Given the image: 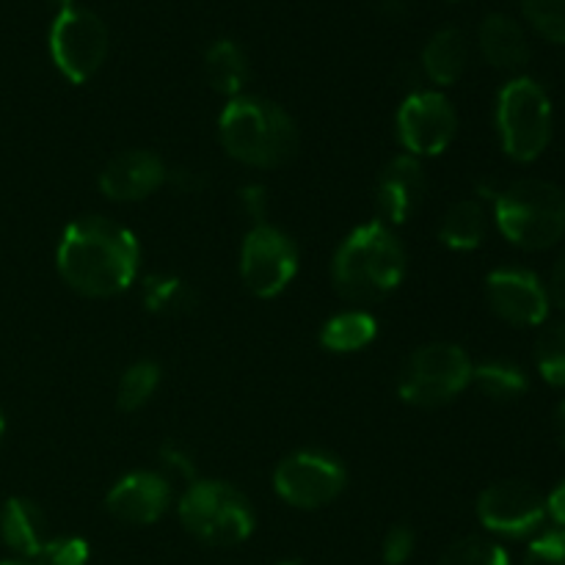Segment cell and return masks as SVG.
<instances>
[{
	"mask_svg": "<svg viewBox=\"0 0 565 565\" xmlns=\"http://www.w3.org/2000/svg\"><path fill=\"white\" fill-rule=\"evenodd\" d=\"M166 185H171L174 191L180 193H202L204 191V174L196 169H174L169 171V180H166Z\"/></svg>",
	"mask_w": 565,
	"mask_h": 565,
	"instance_id": "cell-34",
	"label": "cell"
},
{
	"mask_svg": "<svg viewBox=\"0 0 565 565\" xmlns=\"http://www.w3.org/2000/svg\"><path fill=\"white\" fill-rule=\"evenodd\" d=\"M494 221L508 243L524 252H546L565 237V193L555 182L519 180L497 193Z\"/></svg>",
	"mask_w": 565,
	"mask_h": 565,
	"instance_id": "cell-4",
	"label": "cell"
},
{
	"mask_svg": "<svg viewBox=\"0 0 565 565\" xmlns=\"http://www.w3.org/2000/svg\"><path fill=\"white\" fill-rule=\"evenodd\" d=\"M522 11L539 36L565 44V0H522Z\"/></svg>",
	"mask_w": 565,
	"mask_h": 565,
	"instance_id": "cell-28",
	"label": "cell"
},
{
	"mask_svg": "<svg viewBox=\"0 0 565 565\" xmlns=\"http://www.w3.org/2000/svg\"><path fill=\"white\" fill-rule=\"evenodd\" d=\"M489 235V213L480 199H461L447 207L439 224L441 246L450 252H475Z\"/></svg>",
	"mask_w": 565,
	"mask_h": 565,
	"instance_id": "cell-20",
	"label": "cell"
},
{
	"mask_svg": "<svg viewBox=\"0 0 565 565\" xmlns=\"http://www.w3.org/2000/svg\"><path fill=\"white\" fill-rule=\"evenodd\" d=\"M555 436H557V445L565 450V397L555 408Z\"/></svg>",
	"mask_w": 565,
	"mask_h": 565,
	"instance_id": "cell-38",
	"label": "cell"
},
{
	"mask_svg": "<svg viewBox=\"0 0 565 565\" xmlns=\"http://www.w3.org/2000/svg\"><path fill=\"white\" fill-rule=\"evenodd\" d=\"M379 337V320L364 309H345L334 315L320 329V345L331 353L364 351Z\"/></svg>",
	"mask_w": 565,
	"mask_h": 565,
	"instance_id": "cell-22",
	"label": "cell"
},
{
	"mask_svg": "<svg viewBox=\"0 0 565 565\" xmlns=\"http://www.w3.org/2000/svg\"><path fill=\"white\" fill-rule=\"evenodd\" d=\"M3 434H6V417L3 412H0V441H3Z\"/></svg>",
	"mask_w": 565,
	"mask_h": 565,
	"instance_id": "cell-41",
	"label": "cell"
},
{
	"mask_svg": "<svg viewBox=\"0 0 565 565\" xmlns=\"http://www.w3.org/2000/svg\"><path fill=\"white\" fill-rule=\"evenodd\" d=\"M425 188H428V180H425L423 160L406 152L392 158L375 182V210H379L381 224L392 230L406 224L423 204Z\"/></svg>",
	"mask_w": 565,
	"mask_h": 565,
	"instance_id": "cell-16",
	"label": "cell"
},
{
	"mask_svg": "<svg viewBox=\"0 0 565 565\" xmlns=\"http://www.w3.org/2000/svg\"><path fill=\"white\" fill-rule=\"evenodd\" d=\"M524 565H565V530L555 527L535 535L524 555Z\"/></svg>",
	"mask_w": 565,
	"mask_h": 565,
	"instance_id": "cell-30",
	"label": "cell"
},
{
	"mask_svg": "<svg viewBox=\"0 0 565 565\" xmlns=\"http://www.w3.org/2000/svg\"><path fill=\"white\" fill-rule=\"evenodd\" d=\"M379 9L386 17H392V20H397V17H403L408 11V0H379Z\"/></svg>",
	"mask_w": 565,
	"mask_h": 565,
	"instance_id": "cell-37",
	"label": "cell"
},
{
	"mask_svg": "<svg viewBox=\"0 0 565 565\" xmlns=\"http://www.w3.org/2000/svg\"><path fill=\"white\" fill-rule=\"evenodd\" d=\"M472 384L489 401L497 403H513L527 395L530 390V379L524 367H519L516 362H508V359H486V362L475 364Z\"/></svg>",
	"mask_w": 565,
	"mask_h": 565,
	"instance_id": "cell-24",
	"label": "cell"
},
{
	"mask_svg": "<svg viewBox=\"0 0 565 565\" xmlns=\"http://www.w3.org/2000/svg\"><path fill=\"white\" fill-rule=\"evenodd\" d=\"M0 539L20 561L31 563L50 541L47 516L28 497H9L0 508Z\"/></svg>",
	"mask_w": 565,
	"mask_h": 565,
	"instance_id": "cell-17",
	"label": "cell"
},
{
	"mask_svg": "<svg viewBox=\"0 0 565 565\" xmlns=\"http://www.w3.org/2000/svg\"><path fill=\"white\" fill-rule=\"evenodd\" d=\"M546 296H550V307H557L565 312V254L557 257V263L552 265L550 281H546Z\"/></svg>",
	"mask_w": 565,
	"mask_h": 565,
	"instance_id": "cell-35",
	"label": "cell"
},
{
	"mask_svg": "<svg viewBox=\"0 0 565 565\" xmlns=\"http://www.w3.org/2000/svg\"><path fill=\"white\" fill-rule=\"evenodd\" d=\"M439 565H511V557L497 541L467 535V539L447 546Z\"/></svg>",
	"mask_w": 565,
	"mask_h": 565,
	"instance_id": "cell-27",
	"label": "cell"
},
{
	"mask_svg": "<svg viewBox=\"0 0 565 565\" xmlns=\"http://www.w3.org/2000/svg\"><path fill=\"white\" fill-rule=\"evenodd\" d=\"M535 364L546 384L565 390V315L541 329L535 340Z\"/></svg>",
	"mask_w": 565,
	"mask_h": 565,
	"instance_id": "cell-26",
	"label": "cell"
},
{
	"mask_svg": "<svg viewBox=\"0 0 565 565\" xmlns=\"http://www.w3.org/2000/svg\"><path fill=\"white\" fill-rule=\"evenodd\" d=\"M296 241L274 224H257L246 232L241 246V279L257 298H276L298 274Z\"/></svg>",
	"mask_w": 565,
	"mask_h": 565,
	"instance_id": "cell-9",
	"label": "cell"
},
{
	"mask_svg": "<svg viewBox=\"0 0 565 565\" xmlns=\"http://www.w3.org/2000/svg\"><path fill=\"white\" fill-rule=\"evenodd\" d=\"M171 480L163 472L136 469L116 480L114 489L105 497V508L110 516L130 527H149L160 522L171 508Z\"/></svg>",
	"mask_w": 565,
	"mask_h": 565,
	"instance_id": "cell-14",
	"label": "cell"
},
{
	"mask_svg": "<svg viewBox=\"0 0 565 565\" xmlns=\"http://www.w3.org/2000/svg\"><path fill=\"white\" fill-rule=\"evenodd\" d=\"M486 301L491 312L511 326H544L550 318V296L533 270L494 268L486 276Z\"/></svg>",
	"mask_w": 565,
	"mask_h": 565,
	"instance_id": "cell-13",
	"label": "cell"
},
{
	"mask_svg": "<svg viewBox=\"0 0 565 565\" xmlns=\"http://www.w3.org/2000/svg\"><path fill=\"white\" fill-rule=\"evenodd\" d=\"M158 461H160V469H163V475L169 480H185V483L199 480L193 456L185 450V447L174 445V441H166V445L160 447Z\"/></svg>",
	"mask_w": 565,
	"mask_h": 565,
	"instance_id": "cell-31",
	"label": "cell"
},
{
	"mask_svg": "<svg viewBox=\"0 0 565 565\" xmlns=\"http://www.w3.org/2000/svg\"><path fill=\"white\" fill-rule=\"evenodd\" d=\"M546 519H552L557 527L565 530V480L546 497Z\"/></svg>",
	"mask_w": 565,
	"mask_h": 565,
	"instance_id": "cell-36",
	"label": "cell"
},
{
	"mask_svg": "<svg viewBox=\"0 0 565 565\" xmlns=\"http://www.w3.org/2000/svg\"><path fill=\"white\" fill-rule=\"evenodd\" d=\"M237 207H241V213L252 221V226L268 224L270 199H268V191H265V185H259V182H248V185H243L241 191H237Z\"/></svg>",
	"mask_w": 565,
	"mask_h": 565,
	"instance_id": "cell-33",
	"label": "cell"
},
{
	"mask_svg": "<svg viewBox=\"0 0 565 565\" xmlns=\"http://www.w3.org/2000/svg\"><path fill=\"white\" fill-rule=\"evenodd\" d=\"M408 254L395 230L381 221L356 226L331 259V285L345 301L379 303L403 285Z\"/></svg>",
	"mask_w": 565,
	"mask_h": 565,
	"instance_id": "cell-2",
	"label": "cell"
},
{
	"mask_svg": "<svg viewBox=\"0 0 565 565\" xmlns=\"http://www.w3.org/2000/svg\"><path fill=\"white\" fill-rule=\"evenodd\" d=\"M55 268L83 298H114L136 285L141 246L127 226L103 215H83L61 232Z\"/></svg>",
	"mask_w": 565,
	"mask_h": 565,
	"instance_id": "cell-1",
	"label": "cell"
},
{
	"mask_svg": "<svg viewBox=\"0 0 565 565\" xmlns=\"http://www.w3.org/2000/svg\"><path fill=\"white\" fill-rule=\"evenodd\" d=\"M0 565H33V563H28V561H20V557H14V561H3Z\"/></svg>",
	"mask_w": 565,
	"mask_h": 565,
	"instance_id": "cell-40",
	"label": "cell"
},
{
	"mask_svg": "<svg viewBox=\"0 0 565 565\" xmlns=\"http://www.w3.org/2000/svg\"><path fill=\"white\" fill-rule=\"evenodd\" d=\"M414 550H417V535L408 524H395L390 533L384 535L381 544V561L384 565H406L412 561Z\"/></svg>",
	"mask_w": 565,
	"mask_h": 565,
	"instance_id": "cell-32",
	"label": "cell"
},
{
	"mask_svg": "<svg viewBox=\"0 0 565 565\" xmlns=\"http://www.w3.org/2000/svg\"><path fill=\"white\" fill-rule=\"evenodd\" d=\"M478 519L502 539H530L546 522V497L524 480H500L478 497Z\"/></svg>",
	"mask_w": 565,
	"mask_h": 565,
	"instance_id": "cell-12",
	"label": "cell"
},
{
	"mask_svg": "<svg viewBox=\"0 0 565 565\" xmlns=\"http://www.w3.org/2000/svg\"><path fill=\"white\" fill-rule=\"evenodd\" d=\"M160 367L152 359H141L132 362L130 367L121 373L119 386H116V408L125 414H136L147 406L154 397L160 386Z\"/></svg>",
	"mask_w": 565,
	"mask_h": 565,
	"instance_id": "cell-25",
	"label": "cell"
},
{
	"mask_svg": "<svg viewBox=\"0 0 565 565\" xmlns=\"http://www.w3.org/2000/svg\"><path fill=\"white\" fill-rule=\"evenodd\" d=\"M552 99L533 77H513L497 97V132L502 152L516 163H533L552 141Z\"/></svg>",
	"mask_w": 565,
	"mask_h": 565,
	"instance_id": "cell-6",
	"label": "cell"
},
{
	"mask_svg": "<svg viewBox=\"0 0 565 565\" xmlns=\"http://www.w3.org/2000/svg\"><path fill=\"white\" fill-rule=\"evenodd\" d=\"M169 180V166L149 149H127L110 158L99 171V191L110 202H143Z\"/></svg>",
	"mask_w": 565,
	"mask_h": 565,
	"instance_id": "cell-15",
	"label": "cell"
},
{
	"mask_svg": "<svg viewBox=\"0 0 565 565\" xmlns=\"http://www.w3.org/2000/svg\"><path fill=\"white\" fill-rule=\"evenodd\" d=\"M472 359L456 342H430L403 362L397 395L414 408H436L472 386Z\"/></svg>",
	"mask_w": 565,
	"mask_h": 565,
	"instance_id": "cell-7",
	"label": "cell"
},
{
	"mask_svg": "<svg viewBox=\"0 0 565 565\" xmlns=\"http://www.w3.org/2000/svg\"><path fill=\"white\" fill-rule=\"evenodd\" d=\"M180 524L202 544L230 550L252 539L257 513L243 491L224 480H193L177 502Z\"/></svg>",
	"mask_w": 565,
	"mask_h": 565,
	"instance_id": "cell-5",
	"label": "cell"
},
{
	"mask_svg": "<svg viewBox=\"0 0 565 565\" xmlns=\"http://www.w3.org/2000/svg\"><path fill=\"white\" fill-rule=\"evenodd\" d=\"M50 55L70 83H86L108 58V28L94 11L70 6L50 28Z\"/></svg>",
	"mask_w": 565,
	"mask_h": 565,
	"instance_id": "cell-8",
	"label": "cell"
},
{
	"mask_svg": "<svg viewBox=\"0 0 565 565\" xmlns=\"http://www.w3.org/2000/svg\"><path fill=\"white\" fill-rule=\"evenodd\" d=\"M397 141L406 154L423 160L447 152L458 136L456 105L441 92L419 88L412 92L397 108Z\"/></svg>",
	"mask_w": 565,
	"mask_h": 565,
	"instance_id": "cell-11",
	"label": "cell"
},
{
	"mask_svg": "<svg viewBox=\"0 0 565 565\" xmlns=\"http://www.w3.org/2000/svg\"><path fill=\"white\" fill-rule=\"evenodd\" d=\"M141 301L147 312L169 318H182L199 307L196 290L177 274H149L141 281Z\"/></svg>",
	"mask_w": 565,
	"mask_h": 565,
	"instance_id": "cell-23",
	"label": "cell"
},
{
	"mask_svg": "<svg viewBox=\"0 0 565 565\" xmlns=\"http://www.w3.org/2000/svg\"><path fill=\"white\" fill-rule=\"evenodd\" d=\"M218 141L232 160L248 169H279L298 154L301 132L281 105L241 94L221 110Z\"/></svg>",
	"mask_w": 565,
	"mask_h": 565,
	"instance_id": "cell-3",
	"label": "cell"
},
{
	"mask_svg": "<svg viewBox=\"0 0 565 565\" xmlns=\"http://www.w3.org/2000/svg\"><path fill=\"white\" fill-rule=\"evenodd\" d=\"M47 3L58 6V9H61V11H64V9H70V6H72V3H75V0H47Z\"/></svg>",
	"mask_w": 565,
	"mask_h": 565,
	"instance_id": "cell-39",
	"label": "cell"
},
{
	"mask_svg": "<svg viewBox=\"0 0 565 565\" xmlns=\"http://www.w3.org/2000/svg\"><path fill=\"white\" fill-rule=\"evenodd\" d=\"M478 44L494 70L519 72L530 61V42L524 28L508 14H489L480 22Z\"/></svg>",
	"mask_w": 565,
	"mask_h": 565,
	"instance_id": "cell-18",
	"label": "cell"
},
{
	"mask_svg": "<svg viewBox=\"0 0 565 565\" xmlns=\"http://www.w3.org/2000/svg\"><path fill=\"white\" fill-rule=\"evenodd\" d=\"M204 77L213 92L230 99L241 97L248 83V58L241 44H235L232 39H218L210 44L204 53Z\"/></svg>",
	"mask_w": 565,
	"mask_h": 565,
	"instance_id": "cell-21",
	"label": "cell"
},
{
	"mask_svg": "<svg viewBox=\"0 0 565 565\" xmlns=\"http://www.w3.org/2000/svg\"><path fill=\"white\" fill-rule=\"evenodd\" d=\"M469 64L467 36L458 28H441L428 39L423 50V75L436 86H452L461 81L463 70Z\"/></svg>",
	"mask_w": 565,
	"mask_h": 565,
	"instance_id": "cell-19",
	"label": "cell"
},
{
	"mask_svg": "<svg viewBox=\"0 0 565 565\" xmlns=\"http://www.w3.org/2000/svg\"><path fill=\"white\" fill-rule=\"evenodd\" d=\"M348 472L323 450L290 452L274 472V491L298 511L331 505L345 491Z\"/></svg>",
	"mask_w": 565,
	"mask_h": 565,
	"instance_id": "cell-10",
	"label": "cell"
},
{
	"mask_svg": "<svg viewBox=\"0 0 565 565\" xmlns=\"http://www.w3.org/2000/svg\"><path fill=\"white\" fill-rule=\"evenodd\" d=\"M276 565H303V563H298V561H279Z\"/></svg>",
	"mask_w": 565,
	"mask_h": 565,
	"instance_id": "cell-42",
	"label": "cell"
},
{
	"mask_svg": "<svg viewBox=\"0 0 565 565\" xmlns=\"http://www.w3.org/2000/svg\"><path fill=\"white\" fill-rule=\"evenodd\" d=\"M31 563L33 565H86L88 544L81 539V535H58V539H50Z\"/></svg>",
	"mask_w": 565,
	"mask_h": 565,
	"instance_id": "cell-29",
	"label": "cell"
}]
</instances>
